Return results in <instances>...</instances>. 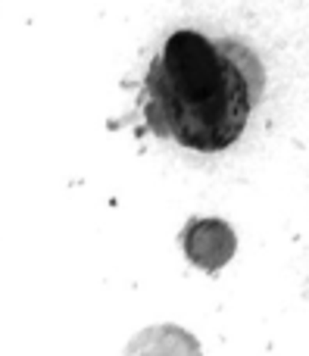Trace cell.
I'll return each mask as SVG.
<instances>
[{
    "instance_id": "cell-1",
    "label": "cell",
    "mask_w": 309,
    "mask_h": 356,
    "mask_svg": "<svg viewBox=\"0 0 309 356\" xmlns=\"http://www.w3.org/2000/svg\"><path fill=\"white\" fill-rule=\"evenodd\" d=\"M266 72L247 44L175 31L144 79V119L160 138L216 154L244 135L262 100Z\"/></svg>"
},
{
    "instance_id": "cell-2",
    "label": "cell",
    "mask_w": 309,
    "mask_h": 356,
    "mask_svg": "<svg viewBox=\"0 0 309 356\" xmlns=\"http://www.w3.org/2000/svg\"><path fill=\"white\" fill-rule=\"evenodd\" d=\"M181 244L185 253L197 269L203 272H219L222 266H228V259L237 250V238L231 232L228 222L222 219H194L181 232Z\"/></svg>"
},
{
    "instance_id": "cell-3",
    "label": "cell",
    "mask_w": 309,
    "mask_h": 356,
    "mask_svg": "<svg viewBox=\"0 0 309 356\" xmlns=\"http://www.w3.org/2000/svg\"><path fill=\"white\" fill-rule=\"evenodd\" d=\"M125 356H200V344L178 325H153L128 341Z\"/></svg>"
}]
</instances>
